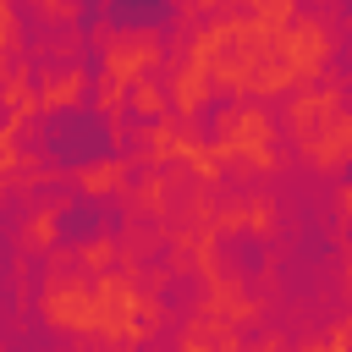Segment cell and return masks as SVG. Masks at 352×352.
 <instances>
[{"mask_svg":"<svg viewBox=\"0 0 352 352\" xmlns=\"http://www.w3.org/2000/svg\"><path fill=\"white\" fill-rule=\"evenodd\" d=\"M110 148H116V143H110L104 121H99V116H88V110H66V116L55 121V132H50V154H55L60 165H72V170H82V165L104 160Z\"/></svg>","mask_w":352,"mask_h":352,"instance_id":"obj_1","label":"cell"},{"mask_svg":"<svg viewBox=\"0 0 352 352\" xmlns=\"http://www.w3.org/2000/svg\"><path fill=\"white\" fill-rule=\"evenodd\" d=\"M99 16L110 28H165L176 16L170 0H121V6H99Z\"/></svg>","mask_w":352,"mask_h":352,"instance_id":"obj_2","label":"cell"},{"mask_svg":"<svg viewBox=\"0 0 352 352\" xmlns=\"http://www.w3.org/2000/svg\"><path fill=\"white\" fill-rule=\"evenodd\" d=\"M104 209L99 204H72L60 220H55V242H66V248H77V242H94L99 231H104V220H99Z\"/></svg>","mask_w":352,"mask_h":352,"instance_id":"obj_3","label":"cell"},{"mask_svg":"<svg viewBox=\"0 0 352 352\" xmlns=\"http://www.w3.org/2000/svg\"><path fill=\"white\" fill-rule=\"evenodd\" d=\"M346 182H352V160H346Z\"/></svg>","mask_w":352,"mask_h":352,"instance_id":"obj_4","label":"cell"}]
</instances>
